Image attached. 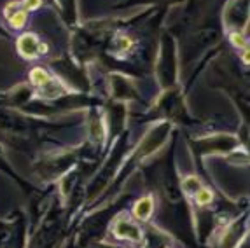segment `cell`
Listing matches in <instances>:
<instances>
[{"label": "cell", "instance_id": "6da1fadb", "mask_svg": "<svg viewBox=\"0 0 250 248\" xmlns=\"http://www.w3.org/2000/svg\"><path fill=\"white\" fill-rule=\"evenodd\" d=\"M56 128V124L47 123L44 119L26 116L13 108H0V131L7 137L18 138V140H39L41 133H47Z\"/></svg>", "mask_w": 250, "mask_h": 248}, {"label": "cell", "instance_id": "7a4b0ae2", "mask_svg": "<svg viewBox=\"0 0 250 248\" xmlns=\"http://www.w3.org/2000/svg\"><path fill=\"white\" fill-rule=\"evenodd\" d=\"M156 79L161 89H171L179 86V56L177 42L170 33H163L159 39V51L156 60Z\"/></svg>", "mask_w": 250, "mask_h": 248}, {"label": "cell", "instance_id": "3957f363", "mask_svg": "<svg viewBox=\"0 0 250 248\" xmlns=\"http://www.w3.org/2000/svg\"><path fill=\"white\" fill-rule=\"evenodd\" d=\"M63 226H65L63 211L58 205H54L47 211V215L44 217L41 226L35 229L34 234L30 236L25 248H54L63 234Z\"/></svg>", "mask_w": 250, "mask_h": 248}, {"label": "cell", "instance_id": "277c9868", "mask_svg": "<svg viewBox=\"0 0 250 248\" xmlns=\"http://www.w3.org/2000/svg\"><path fill=\"white\" fill-rule=\"evenodd\" d=\"M154 110L158 116H165V121H170V123H188L191 119L180 86L165 89L156 102Z\"/></svg>", "mask_w": 250, "mask_h": 248}, {"label": "cell", "instance_id": "5b68a950", "mask_svg": "<svg viewBox=\"0 0 250 248\" xmlns=\"http://www.w3.org/2000/svg\"><path fill=\"white\" fill-rule=\"evenodd\" d=\"M191 147L194 150V154H198V156H207V154H233L240 147V138H236L234 135L219 133V135H212V137L191 140Z\"/></svg>", "mask_w": 250, "mask_h": 248}, {"label": "cell", "instance_id": "8992f818", "mask_svg": "<svg viewBox=\"0 0 250 248\" xmlns=\"http://www.w3.org/2000/svg\"><path fill=\"white\" fill-rule=\"evenodd\" d=\"M247 26H249V0H229L224 7L226 32L247 33Z\"/></svg>", "mask_w": 250, "mask_h": 248}, {"label": "cell", "instance_id": "52a82bcc", "mask_svg": "<svg viewBox=\"0 0 250 248\" xmlns=\"http://www.w3.org/2000/svg\"><path fill=\"white\" fill-rule=\"evenodd\" d=\"M16 49L20 53L21 58L25 60H39L41 56H44L47 51L46 42H42L35 33H23L20 35L16 41Z\"/></svg>", "mask_w": 250, "mask_h": 248}, {"label": "cell", "instance_id": "ba28073f", "mask_svg": "<svg viewBox=\"0 0 250 248\" xmlns=\"http://www.w3.org/2000/svg\"><path fill=\"white\" fill-rule=\"evenodd\" d=\"M110 87H112L114 102H128V100L137 98V87L123 74H112L110 75Z\"/></svg>", "mask_w": 250, "mask_h": 248}, {"label": "cell", "instance_id": "9c48e42d", "mask_svg": "<svg viewBox=\"0 0 250 248\" xmlns=\"http://www.w3.org/2000/svg\"><path fill=\"white\" fill-rule=\"evenodd\" d=\"M112 232L117 238H121V240H129V241L142 240V231H140V227H138L135 222H131L129 219H125V217L116 220Z\"/></svg>", "mask_w": 250, "mask_h": 248}, {"label": "cell", "instance_id": "30bf717a", "mask_svg": "<svg viewBox=\"0 0 250 248\" xmlns=\"http://www.w3.org/2000/svg\"><path fill=\"white\" fill-rule=\"evenodd\" d=\"M58 5L60 16L65 21L68 28H77L79 26V9H77V0H54Z\"/></svg>", "mask_w": 250, "mask_h": 248}, {"label": "cell", "instance_id": "8fae6325", "mask_svg": "<svg viewBox=\"0 0 250 248\" xmlns=\"http://www.w3.org/2000/svg\"><path fill=\"white\" fill-rule=\"evenodd\" d=\"M0 171H4L5 175H9V177H11L14 180V182H18V186L23 187L25 190H30V192L34 190V187L30 186L28 182H25V180H23V178H21L20 175H18L16 171L13 170V168H11L9 161L5 159V154H4V149H2V145H0Z\"/></svg>", "mask_w": 250, "mask_h": 248}, {"label": "cell", "instance_id": "7c38bea8", "mask_svg": "<svg viewBox=\"0 0 250 248\" xmlns=\"http://www.w3.org/2000/svg\"><path fill=\"white\" fill-rule=\"evenodd\" d=\"M133 211H135V217H137L138 220H147L150 215H152V211H154V199L150 198V196H146V198L138 199V201L135 203Z\"/></svg>", "mask_w": 250, "mask_h": 248}, {"label": "cell", "instance_id": "4fadbf2b", "mask_svg": "<svg viewBox=\"0 0 250 248\" xmlns=\"http://www.w3.org/2000/svg\"><path fill=\"white\" fill-rule=\"evenodd\" d=\"M184 0H125L121 4H117L116 9H125V7H131V5H140V4H152V5H163V7H168V5L179 4Z\"/></svg>", "mask_w": 250, "mask_h": 248}, {"label": "cell", "instance_id": "5bb4252c", "mask_svg": "<svg viewBox=\"0 0 250 248\" xmlns=\"http://www.w3.org/2000/svg\"><path fill=\"white\" fill-rule=\"evenodd\" d=\"M201 187L203 186H201L200 178H196V177H188L182 180V189L188 196H196V192Z\"/></svg>", "mask_w": 250, "mask_h": 248}, {"label": "cell", "instance_id": "9a60e30c", "mask_svg": "<svg viewBox=\"0 0 250 248\" xmlns=\"http://www.w3.org/2000/svg\"><path fill=\"white\" fill-rule=\"evenodd\" d=\"M25 247H26V224L16 232V236L13 238V241H11V245L7 248H25Z\"/></svg>", "mask_w": 250, "mask_h": 248}, {"label": "cell", "instance_id": "2e32d148", "mask_svg": "<svg viewBox=\"0 0 250 248\" xmlns=\"http://www.w3.org/2000/svg\"><path fill=\"white\" fill-rule=\"evenodd\" d=\"M194 198H196V203L200 205V207H207L208 203H212L213 194L210 192L208 189H205V187H201V189L196 192V196H194Z\"/></svg>", "mask_w": 250, "mask_h": 248}, {"label": "cell", "instance_id": "e0dca14e", "mask_svg": "<svg viewBox=\"0 0 250 248\" xmlns=\"http://www.w3.org/2000/svg\"><path fill=\"white\" fill-rule=\"evenodd\" d=\"M95 248H116V247H95Z\"/></svg>", "mask_w": 250, "mask_h": 248}]
</instances>
